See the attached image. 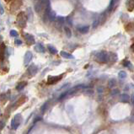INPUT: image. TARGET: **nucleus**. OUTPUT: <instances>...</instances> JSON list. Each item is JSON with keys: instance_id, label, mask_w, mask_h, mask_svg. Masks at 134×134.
I'll return each mask as SVG.
<instances>
[{"instance_id": "obj_5", "label": "nucleus", "mask_w": 134, "mask_h": 134, "mask_svg": "<svg viewBox=\"0 0 134 134\" xmlns=\"http://www.w3.org/2000/svg\"><path fill=\"white\" fill-rule=\"evenodd\" d=\"M26 101H27V97L26 96H21L20 98H19L18 100H17L16 101H15V103H14V106H13V108L14 109V110H16L18 107H19V106H21L22 105H24Z\"/></svg>"}, {"instance_id": "obj_23", "label": "nucleus", "mask_w": 134, "mask_h": 134, "mask_svg": "<svg viewBox=\"0 0 134 134\" xmlns=\"http://www.w3.org/2000/svg\"><path fill=\"white\" fill-rule=\"evenodd\" d=\"M118 77H119V78H121V79H124V78L127 77V73L125 72V71H121V72H119Z\"/></svg>"}, {"instance_id": "obj_13", "label": "nucleus", "mask_w": 134, "mask_h": 134, "mask_svg": "<svg viewBox=\"0 0 134 134\" xmlns=\"http://www.w3.org/2000/svg\"><path fill=\"white\" fill-rule=\"evenodd\" d=\"M121 101L123 103H127L130 101V96L127 94H122L121 95Z\"/></svg>"}, {"instance_id": "obj_9", "label": "nucleus", "mask_w": 134, "mask_h": 134, "mask_svg": "<svg viewBox=\"0 0 134 134\" xmlns=\"http://www.w3.org/2000/svg\"><path fill=\"white\" fill-rule=\"evenodd\" d=\"M32 59V53L31 51H27L25 55V59H24V63L25 65H28L30 63V61Z\"/></svg>"}, {"instance_id": "obj_27", "label": "nucleus", "mask_w": 134, "mask_h": 134, "mask_svg": "<svg viewBox=\"0 0 134 134\" xmlns=\"http://www.w3.org/2000/svg\"><path fill=\"white\" fill-rule=\"evenodd\" d=\"M57 23L58 24H60V25H63V23H64V18L63 17H61V16H59V17H57Z\"/></svg>"}, {"instance_id": "obj_26", "label": "nucleus", "mask_w": 134, "mask_h": 134, "mask_svg": "<svg viewBox=\"0 0 134 134\" xmlns=\"http://www.w3.org/2000/svg\"><path fill=\"white\" fill-rule=\"evenodd\" d=\"M27 11H28V17H27V18L30 19V20H32V18H33V14H32L31 9H30V8H29L28 9H27Z\"/></svg>"}, {"instance_id": "obj_1", "label": "nucleus", "mask_w": 134, "mask_h": 134, "mask_svg": "<svg viewBox=\"0 0 134 134\" xmlns=\"http://www.w3.org/2000/svg\"><path fill=\"white\" fill-rule=\"evenodd\" d=\"M109 53L105 51H101L95 55V59L96 62L100 63H106L109 62Z\"/></svg>"}, {"instance_id": "obj_11", "label": "nucleus", "mask_w": 134, "mask_h": 134, "mask_svg": "<svg viewBox=\"0 0 134 134\" xmlns=\"http://www.w3.org/2000/svg\"><path fill=\"white\" fill-rule=\"evenodd\" d=\"M60 55L62 56L63 58H67V59H74V57L73 56L72 54L70 53H68V52H67V51H62L60 52Z\"/></svg>"}, {"instance_id": "obj_10", "label": "nucleus", "mask_w": 134, "mask_h": 134, "mask_svg": "<svg viewBox=\"0 0 134 134\" xmlns=\"http://www.w3.org/2000/svg\"><path fill=\"white\" fill-rule=\"evenodd\" d=\"M127 8L128 11L132 12V11L134 9V0H127Z\"/></svg>"}, {"instance_id": "obj_32", "label": "nucleus", "mask_w": 134, "mask_h": 134, "mask_svg": "<svg viewBox=\"0 0 134 134\" xmlns=\"http://www.w3.org/2000/svg\"><path fill=\"white\" fill-rule=\"evenodd\" d=\"M102 92H103V88L102 87H99L98 88V93L99 94H102Z\"/></svg>"}, {"instance_id": "obj_2", "label": "nucleus", "mask_w": 134, "mask_h": 134, "mask_svg": "<svg viewBox=\"0 0 134 134\" xmlns=\"http://www.w3.org/2000/svg\"><path fill=\"white\" fill-rule=\"evenodd\" d=\"M16 23L20 28H25L27 23V16L25 15V14L24 12H20L18 16H17Z\"/></svg>"}, {"instance_id": "obj_19", "label": "nucleus", "mask_w": 134, "mask_h": 134, "mask_svg": "<svg viewBox=\"0 0 134 134\" xmlns=\"http://www.w3.org/2000/svg\"><path fill=\"white\" fill-rule=\"evenodd\" d=\"M55 19H56V14L54 13V11L51 10L48 15V21H53Z\"/></svg>"}, {"instance_id": "obj_21", "label": "nucleus", "mask_w": 134, "mask_h": 134, "mask_svg": "<svg viewBox=\"0 0 134 134\" xmlns=\"http://www.w3.org/2000/svg\"><path fill=\"white\" fill-rule=\"evenodd\" d=\"M115 3H116V0H110L109 7H108V8H107V11H108V12H111L112 11L113 7H114V5H115Z\"/></svg>"}, {"instance_id": "obj_20", "label": "nucleus", "mask_w": 134, "mask_h": 134, "mask_svg": "<svg viewBox=\"0 0 134 134\" xmlns=\"http://www.w3.org/2000/svg\"><path fill=\"white\" fill-rule=\"evenodd\" d=\"M64 31H65L66 36H68V38H70V37L72 36V31H71L70 29H69L68 27H67V26H65V27H64Z\"/></svg>"}, {"instance_id": "obj_17", "label": "nucleus", "mask_w": 134, "mask_h": 134, "mask_svg": "<svg viewBox=\"0 0 134 134\" xmlns=\"http://www.w3.org/2000/svg\"><path fill=\"white\" fill-rule=\"evenodd\" d=\"M35 49L37 51H39V52H45V48H44V46H43L42 44H36V46H35Z\"/></svg>"}, {"instance_id": "obj_15", "label": "nucleus", "mask_w": 134, "mask_h": 134, "mask_svg": "<svg viewBox=\"0 0 134 134\" xmlns=\"http://www.w3.org/2000/svg\"><path fill=\"white\" fill-rule=\"evenodd\" d=\"M78 31L80 32V33H82V34H86V33H88V32H89V27L88 25H86V26H82V27L78 28Z\"/></svg>"}, {"instance_id": "obj_7", "label": "nucleus", "mask_w": 134, "mask_h": 134, "mask_svg": "<svg viewBox=\"0 0 134 134\" xmlns=\"http://www.w3.org/2000/svg\"><path fill=\"white\" fill-rule=\"evenodd\" d=\"M8 100H9V91L0 95V104L4 105Z\"/></svg>"}, {"instance_id": "obj_6", "label": "nucleus", "mask_w": 134, "mask_h": 134, "mask_svg": "<svg viewBox=\"0 0 134 134\" xmlns=\"http://www.w3.org/2000/svg\"><path fill=\"white\" fill-rule=\"evenodd\" d=\"M37 71H38V68H37V67L36 65H34V64H32V65H30L28 68V69H27V74L29 75V77H33L34 75H36Z\"/></svg>"}, {"instance_id": "obj_34", "label": "nucleus", "mask_w": 134, "mask_h": 134, "mask_svg": "<svg viewBox=\"0 0 134 134\" xmlns=\"http://www.w3.org/2000/svg\"><path fill=\"white\" fill-rule=\"evenodd\" d=\"M131 100H132V105L134 106V95H132V98H131Z\"/></svg>"}, {"instance_id": "obj_38", "label": "nucleus", "mask_w": 134, "mask_h": 134, "mask_svg": "<svg viewBox=\"0 0 134 134\" xmlns=\"http://www.w3.org/2000/svg\"><path fill=\"white\" fill-rule=\"evenodd\" d=\"M0 132H1V130H0Z\"/></svg>"}, {"instance_id": "obj_3", "label": "nucleus", "mask_w": 134, "mask_h": 134, "mask_svg": "<svg viewBox=\"0 0 134 134\" xmlns=\"http://www.w3.org/2000/svg\"><path fill=\"white\" fill-rule=\"evenodd\" d=\"M21 122H22V116H21V114L18 113V114H16L12 119V121H11V127L15 130L20 126Z\"/></svg>"}, {"instance_id": "obj_4", "label": "nucleus", "mask_w": 134, "mask_h": 134, "mask_svg": "<svg viewBox=\"0 0 134 134\" xmlns=\"http://www.w3.org/2000/svg\"><path fill=\"white\" fill-rule=\"evenodd\" d=\"M63 74H60L58 76H48L47 78V84H55L57 83L58 81H60L63 78Z\"/></svg>"}, {"instance_id": "obj_31", "label": "nucleus", "mask_w": 134, "mask_h": 134, "mask_svg": "<svg viewBox=\"0 0 134 134\" xmlns=\"http://www.w3.org/2000/svg\"><path fill=\"white\" fill-rule=\"evenodd\" d=\"M14 42H15L16 45H19V46L22 44V40H17L16 39L15 40H14Z\"/></svg>"}, {"instance_id": "obj_28", "label": "nucleus", "mask_w": 134, "mask_h": 134, "mask_svg": "<svg viewBox=\"0 0 134 134\" xmlns=\"http://www.w3.org/2000/svg\"><path fill=\"white\" fill-rule=\"evenodd\" d=\"M99 24H100V18L97 19L96 20H95L94 23H93V27L96 28V27H97V26L99 25Z\"/></svg>"}, {"instance_id": "obj_33", "label": "nucleus", "mask_w": 134, "mask_h": 134, "mask_svg": "<svg viewBox=\"0 0 134 134\" xmlns=\"http://www.w3.org/2000/svg\"><path fill=\"white\" fill-rule=\"evenodd\" d=\"M4 13V8L2 7V5H1V4H0V14H3Z\"/></svg>"}, {"instance_id": "obj_25", "label": "nucleus", "mask_w": 134, "mask_h": 134, "mask_svg": "<svg viewBox=\"0 0 134 134\" xmlns=\"http://www.w3.org/2000/svg\"><path fill=\"white\" fill-rule=\"evenodd\" d=\"M5 124H6V121H5V119H2L0 120V130H3L5 127Z\"/></svg>"}, {"instance_id": "obj_8", "label": "nucleus", "mask_w": 134, "mask_h": 134, "mask_svg": "<svg viewBox=\"0 0 134 134\" xmlns=\"http://www.w3.org/2000/svg\"><path fill=\"white\" fill-rule=\"evenodd\" d=\"M24 37L26 40V42H27L28 45H34L35 44V39L32 35L30 34H24Z\"/></svg>"}, {"instance_id": "obj_30", "label": "nucleus", "mask_w": 134, "mask_h": 134, "mask_svg": "<svg viewBox=\"0 0 134 134\" xmlns=\"http://www.w3.org/2000/svg\"><path fill=\"white\" fill-rule=\"evenodd\" d=\"M119 93V90L118 89H113L112 92H111V95H116V94Z\"/></svg>"}, {"instance_id": "obj_29", "label": "nucleus", "mask_w": 134, "mask_h": 134, "mask_svg": "<svg viewBox=\"0 0 134 134\" xmlns=\"http://www.w3.org/2000/svg\"><path fill=\"white\" fill-rule=\"evenodd\" d=\"M10 36H14V37L18 36V32H17L16 30H12L10 31Z\"/></svg>"}, {"instance_id": "obj_12", "label": "nucleus", "mask_w": 134, "mask_h": 134, "mask_svg": "<svg viewBox=\"0 0 134 134\" xmlns=\"http://www.w3.org/2000/svg\"><path fill=\"white\" fill-rule=\"evenodd\" d=\"M5 46L4 43L0 44V60H3L4 58V54H5Z\"/></svg>"}, {"instance_id": "obj_24", "label": "nucleus", "mask_w": 134, "mask_h": 134, "mask_svg": "<svg viewBox=\"0 0 134 134\" xmlns=\"http://www.w3.org/2000/svg\"><path fill=\"white\" fill-rule=\"evenodd\" d=\"M48 50H49V51H50L51 54H56L57 52V49L55 48L54 46H48Z\"/></svg>"}, {"instance_id": "obj_37", "label": "nucleus", "mask_w": 134, "mask_h": 134, "mask_svg": "<svg viewBox=\"0 0 134 134\" xmlns=\"http://www.w3.org/2000/svg\"><path fill=\"white\" fill-rule=\"evenodd\" d=\"M0 115H1V110H0Z\"/></svg>"}, {"instance_id": "obj_22", "label": "nucleus", "mask_w": 134, "mask_h": 134, "mask_svg": "<svg viewBox=\"0 0 134 134\" xmlns=\"http://www.w3.org/2000/svg\"><path fill=\"white\" fill-rule=\"evenodd\" d=\"M116 84V81L115 78H112V79H110L109 83H108V85H109V88H114Z\"/></svg>"}, {"instance_id": "obj_14", "label": "nucleus", "mask_w": 134, "mask_h": 134, "mask_svg": "<svg viewBox=\"0 0 134 134\" xmlns=\"http://www.w3.org/2000/svg\"><path fill=\"white\" fill-rule=\"evenodd\" d=\"M26 85H27V82H25V81H22V82H20V83H19L18 84H17L16 89L18 90V91H20V90H22Z\"/></svg>"}, {"instance_id": "obj_35", "label": "nucleus", "mask_w": 134, "mask_h": 134, "mask_svg": "<svg viewBox=\"0 0 134 134\" xmlns=\"http://www.w3.org/2000/svg\"><path fill=\"white\" fill-rule=\"evenodd\" d=\"M131 48H132V51L134 52V43L132 45V46H131Z\"/></svg>"}, {"instance_id": "obj_36", "label": "nucleus", "mask_w": 134, "mask_h": 134, "mask_svg": "<svg viewBox=\"0 0 134 134\" xmlns=\"http://www.w3.org/2000/svg\"><path fill=\"white\" fill-rule=\"evenodd\" d=\"M2 42H3V37H2L1 36H0V44L2 43Z\"/></svg>"}, {"instance_id": "obj_18", "label": "nucleus", "mask_w": 134, "mask_h": 134, "mask_svg": "<svg viewBox=\"0 0 134 134\" xmlns=\"http://www.w3.org/2000/svg\"><path fill=\"white\" fill-rule=\"evenodd\" d=\"M48 105H49V102L48 101H46V102L43 104V106H42V108H40V113H42V115L46 111V110H47V108H48Z\"/></svg>"}, {"instance_id": "obj_16", "label": "nucleus", "mask_w": 134, "mask_h": 134, "mask_svg": "<svg viewBox=\"0 0 134 134\" xmlns=\"http://www.w3.org/2000/svg\"><path fill=\"white\" fill-rule=\"evenodd\" d=\"M123 66L124 67H127V68H129L130 70H132V69H133V67L132 65V63H131L130 61H128L127 59L124 60L123 61Z\"/></svg>"}]
</instances>
